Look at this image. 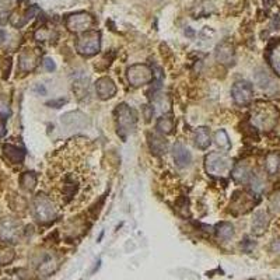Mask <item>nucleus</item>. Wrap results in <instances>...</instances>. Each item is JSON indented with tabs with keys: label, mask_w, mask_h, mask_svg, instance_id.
Returning <instances> with one entry per match:
<instances>
[{
	"label": "nucleus",
	"mask_w": 280,
	"mask_h": 280,
	"mask_svg": "<svg viewBox=\"0 0 280 280\" xmlns=\"http://www.w3.org/2000/svg\"><path fill=\"white\" fill-rule=\"evenodd\" d=\"M34 215L40 223H49L54 221L58 216L56 207L52 200L45 195H37L34 200Z\"/></svg>",
	"instance_id": "1"
},
{
	"label": "nucleus",
	"mask_w": 280,
	"mask_h": 280,
	"mask_svg": "<svg viewBox=\"0 0 280 280\" xmlns=\"http://www.w3.org/2000/svg\"><path fill=\"white\" fill-rule=\"evenodd\" d=\"M116 120H118V133L122 136V139H126V136L132 133L136 128V116L133 111L125 104L119 105L115 110Z\"/></svg>",
	"instance_id": "2"
},
{
	"label": "nucleus",
	"mask_w": 280,
	"mask_h": 280,
	"mask_svg": "<svg viewBox=\"0 0 280 280\" xmlns=\"http://www.w3.org/2000/svg\"><path fill=\"white\" fill-rule=\"evenodd\" d=\"M231 168V161L223 154L210 153L206 157V171L212 177H224Z\"/></svg>",
	"instance_id": "3"
},
{
	"label": "nucleus",
	"mask_w": 280,
	"mask_h": 280,
	"mask_svg": "<svg viewBox=\"0 0 280 280\" xmlns=\"http://www.w3.org/2000/svg\"><path fill=\"white\" fill-rule=\"evenodd\" d=\"M100 34L98 32H89L81 37L76 44L77 52L83 56H93L100 50Z\"/></svg>",
	"instance_id": "4"
},
{
	"label": "nucleus",
	"mask_w": 280,
	"mask_h": 280,
	"mask_svg": "<svg viewBox=\"0 0 280 280\" xmlns=\"http://www.w3.org/2000/svg\"><path fill=\"white\" fill-rule=\"evenodd\" d=\"M128 79L132 85H142L147 84L153 80V72L150 67L146 65H135L128 70Z\"/></svg>",
	"instance_id": "5"
},
{
	"label": "nucleus",
	"mask_w": 280,
	"mask_h": 280,
	"mask_svg": "<svg viewBox=\"0 0 280 280\" xmlns=\"http://www.w3.org/2000/svg\"><path fill=\"white\" fill-rule=\"evenodd\" d=\"M93 25H94V19L87 13H76L66 19V27L73 32L90 30Z\"/></svg>",
	"instance_id": "6"
},
{
	"label": "nucleus",
	"mask_w": 280,
	"mask_h": 280,
	"mask_svg": "<svg viewBox=\"0 0 280 280\" xmlns=\"http://www.w3.org/2000/svg\"><path fill=\"white\" fill-rule=\"evenodd\" d=\"M233 98L238 105H247L252 100V85L248 81H237L231 89Z\"/></svg>",
	"instance_id": "7"
},
{
	"label": "nucleus",
	"mask_w": 280,
	"mask_h": 280,
	"mask_svg": "<svg viewBox=\"0 0 280 280\" xmlns=\"http://www.w3.org/2000/svg\"><path fill=\"white\" fill-rule=\"evenodd\" d=\"M20 234V224L11 219H5L0 221V240L6 242H15Z\"/></svg>",
	"instance_id": "8"
},
{
	"label": "nucleus",
	"mask_w": 280,
	"mask_h": 280,
	"mask_svg": "<svg viewBox=\"0 0 280 280\" xmlns=\"http://www.w3.org/2000/svg\"><path fill=\"white\" fill-rule=\"evenodd\" d=\"M95 90H97V94H98L100 98L108 100V98H112L116 94V85L110 77H102V79L97 81Z\"/></svg>",
	"instance_id": "9"
},
{
	"label": "nucleus",
	"mask_w": 280,
	"mask_h": 280,
	"mask_svg": "<svg viewBox=\"0 0 280 280\" xmlns=\"http://www.w3.org/2000/svg\"><path fill=\"white\" fill-rule=\"evenodd\" d=\"M172 155H174L175 164L181 167V168L189 165L190 161H192V155H190L189 150L181 143H175L174 147H172Z\"/></svg>",
	"instance_id": "10"
},
{
	"label": "nucleus",
	"mask_w": 280,
	"mask_h": 280,
	"mask_svg": "<svg viewBox=\"0 0 280 280\" xmlns=\"http://www.w3.org/2000/svg\"><path fill=\"white\" fill-rule=\"evenodd\" d=\"M216 59L223 65H233L234 63V48H233V45H230L229 42H223L221 45L217 46Z\"/></svg>",
	"instance_id": "11"
},
{
	"label": "nucleus",
	"mask_w": 280,
	"mask_h": 280,
	"mask_svg": "<svg viewBox=\"0 0 280 280\" xmlns=\"http://www.w3.org/2000/svg\"><path fill=\"white\" fill-rule=\"evenodd\" d=\"M268 225H269L268 215H266L265 212H258L255 217H254V220H252V231L258 235L264 234L266 229H268Z\"/></svg>",
	"instance_id": "12"
},
{
	"label": "nucleus",
	"mask_w": 280,
	"mask_h": 280,
	"mask_svg": "<svg viewBox=\"0 0 280 280\" xmlns=\"http://www.w3.org/2000/svg\"><path fill=\"white\" fill-rule=\"evenodd\" d=\"M3 151H5V155L11 163H21L24 160L25 151L23 149H19L17 146L5 145L3 146Z\"/></svg>",
	"instance_id": "13"
},
{
	"label": "nucleus",
	"mask_w": 280,
	"mask_h": 280,
	"mask_svg": "<svg viewBox=\"0 0 280 280\" xmlns=\"http://www.w3.org/2000/svg\"><path fill=\"white\" fill-rule=\"evenodd\" d=\"M195 145L199 149H207L210 146V132L207 128H199L195 132Z\"/></svg>",
	"instance_id": "14"
},
{
	"label": "nucleus",
	"mask_w": 280,
	"mask_h": 280,
	"mask_svg": "<svg viewBox=\"0 0 280 280\" xmlns=\"http://www.w3.org/2000/svg\"><path fill=\"white\" fill-rule=\"evenodd\" d=\"M216 235L220 241H229L234 235V227L227 223V221H223L220 224H217L216 227Z\"/></svg>",
	"instance_id": "15"
},
{
	"label": "nucleus",
	"mask_w": 280,
	"mask_h": 280,
	"mask_svg": "<svg viewBox=\"0 0 280 280\" xmlns=\"http://www.w3.org/2000/svg\"><path fill=\"white\" fill-rule=\"evenodd\" d=\"M37 66V56L32 52H24L20 58V69L23 72H31Z\"/></svg>",
	"instance_id": "16"
},
{
	"label": "nucleus",
	"mask_w": 280,
	"mask_h": 280,
	"mask_svg": "<svg viewBox=\"0 0 280 280\" xmlns=\"http://www.w3.org/2000/svg\"><path fill=\"white\" fill-rule=\"evenodd\" d=\"M149 142H150V149L155 154H163L167 150V142L160 136L149 135Z\"/></svg>",
	"instance_id": "17"
},
{
	"label": "nucleus",
	"mask_w": 280,
	"mask_h": 280,
	"mask_svg": "<svg viewBox=\"0 0 280 280\" xmlns=\"http://www.w3.org/2000/svg\"><path fill=\"white\" fill-rule=\"evenodd\" d=\"M233 177H234V180L237 181V182H242V184H245V182L251 178L248 167H245V165H238V167L234 170Z\"/></svg>",
	"instance_id": "18"
},
{
	"label": "nucleus",
	"mask_w": 280,
	"mask_h": 280,
	"mask_svg": "<svg viewBox=\"0 0 280 280\" xmlns=\"http://www.w3.org/2000/svg\"><path fill=\"white\" fill-rule=\"evenodd\" d=\"M157 128H159L163 133L168 135V133H171L172 129H174V120L171 119V118H168V116H163V118H160L159 122H157Z\"/></svg>",
	"instance_id": "19"
},
{
	"label": "nucleus",
	"mask_w": 280,
	"mask_h": 280,
	"mask_svg": "<svg viewBox=\"0 0 280 280\" xmlns=\"http://www.w3.org/2000/svg\"><path fill=\"white\" fill-rule=\"evenodd\" d=\"M35 184H37V177H35L34 172H25L21 177V185L24 189L32 190L35 188Z\"/></svg>",
	"instance_id": "20"
},
{
	"label": "nucleus",
	"mask_w": 280,
	"mask_h": 280,
	"mask_svg": "<svg viewBox=\"0 0 280 280\" xmlns=\"http://www.w3.org/2000/svg\"><path fill=\"white\" fill-rule=\"evenodd\" d=\"M14 251L10 248H3L0 247V265H9L11 260L14 259Z\"/></svg>",
	"instance_id": "21"
},
{
	"label": "nucleus",
	"mask_w": 280,
	"mask_h": 280,
	"mask_svg": "<svg viewBox=\"0 0 280 280\" xmlns=\"http://www.w3.org/2000/svg\"><path fill=\"white\" fill-rule=\"evenodd\" d=\"M216 143H217V146H219L220 149H225V150H229L231 147L229 136H227V133H225L224 130H219V132L216 133Z\"/></svg>",
	"instance_id": "22"
},
{
	"label": "nucleus",
	"mask_w": 280,
	"mask_h": 280,
	"mask_svg": "<svg viewBox=\"0 0 280 280\" xmlns=\"http://www.w3.org/2000/svg\"><path fill=\"white\" fill-rule=\"evenodd\" d=\"M266 168L270 174H275L280 168V159L276 154H272L268 157V163H266Z\"/></svg>",
	"instance_id": "23"
},
{
	"label": "nucleus",
	"mask_w": 280,
	"mask_h": 280,
	"mask_svg": "<svg viewBox=\"0 0 280 280\" xmlns=\"http://www.w3.org/2000/svg\"><path fill=\"white\" fill-rule=\"evenodd\" d=\"M19 0H0V14H7L10 13L17 5Z\"/></svg>",
	"instance_id": "24"
},
{
	"label": "nucleus",
	"mask_w": 280,
	"mask_h": 280,
	"mask_svg": "<svg viewBox=\"0 0 280 280\" xmlns=\"http://www.w3.org/2000/svg\"><path fill=\"white\" fill-rule=\"evenodd\" d=\"M10 114V110H9V107L6 104H0V115H5L7 116Z\"/></svg>",
	"instance_id": "25"
},
{
	"label": "nucleus",
	"mask_w": 280,
	"mask_h": 280,
	"mask_svg": "<svg viewBox=\"0 0 280 280\" xmlns=\"http://www.w3.org/2000/svg\"><path fill=\"white\" fill-rule=\"evenodd\" d=\"M44 65H45L46 70H49V72H52V70H55V63L52 62L50 59H45L44 60Z\"/></svg>",
	"instance_id": "26"
},
{
	"label": "nucleus",
	"mask_w": 280,
	"mask_h": 280,
	"mask_svg": "<svg viewBox=\"0 0 280 280\" xmlns=\"http://www.w3.org/2000/svg\"><path fill=\"white\" fill-rule=\"evenodd\" d=\"M6 135V126L3 122H0V139Z\"/></svg>",
	"instance_id": "27"
},
{
	"label": "nucleus",
	"mask_w": 280,
	"mask_h": 280,
	"mask_svg": "<svg viewBox=\"0 0 280 280\" xmlns=\"http://www.w3.org/2000/svg\"><path fill=\"white\" fill-rule=\"evenodd\" d=\"M273 2H275V0H264V5H265L266 7H270V6L273 5Z\"/></svg>",
	"instance_id": "28"
}]
</instances>
